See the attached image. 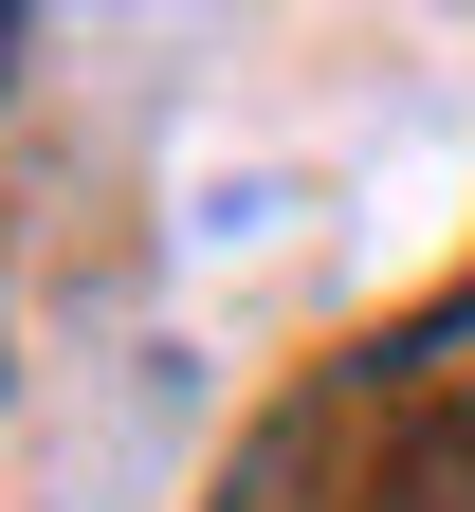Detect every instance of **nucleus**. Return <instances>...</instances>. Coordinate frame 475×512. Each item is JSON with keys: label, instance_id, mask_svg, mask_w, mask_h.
Segmentation results:
<instances>
[{"label": "nucleus", "instance_id": "obj_1", "mask_svg": "<svg viewBox=\"0 0 475 512\" xmlns=\"http://www.w3.org/2000/svg\"><path fill=\"white\" fill-rule=\"evenodd\" d=\"M366 512H475V403H439L421 439H402V458L366 476Z\"/></svg>", "mask_w": 475, "mask_h": 512}, {"label": "nucleus", "instance_id": "obj_2", "mask_svg": "<svg viewBox=\"0 0 475 512\" xmlns=\"http://www.w3.org/2000/svg\"><path fill=\"white\" fill-rule=\"evenodd\" d=\"M19 55H37V19H19V0H0V74H19Z\"/></svg>", "mask_w": 475, "mask_h": 512}]
</instances>
